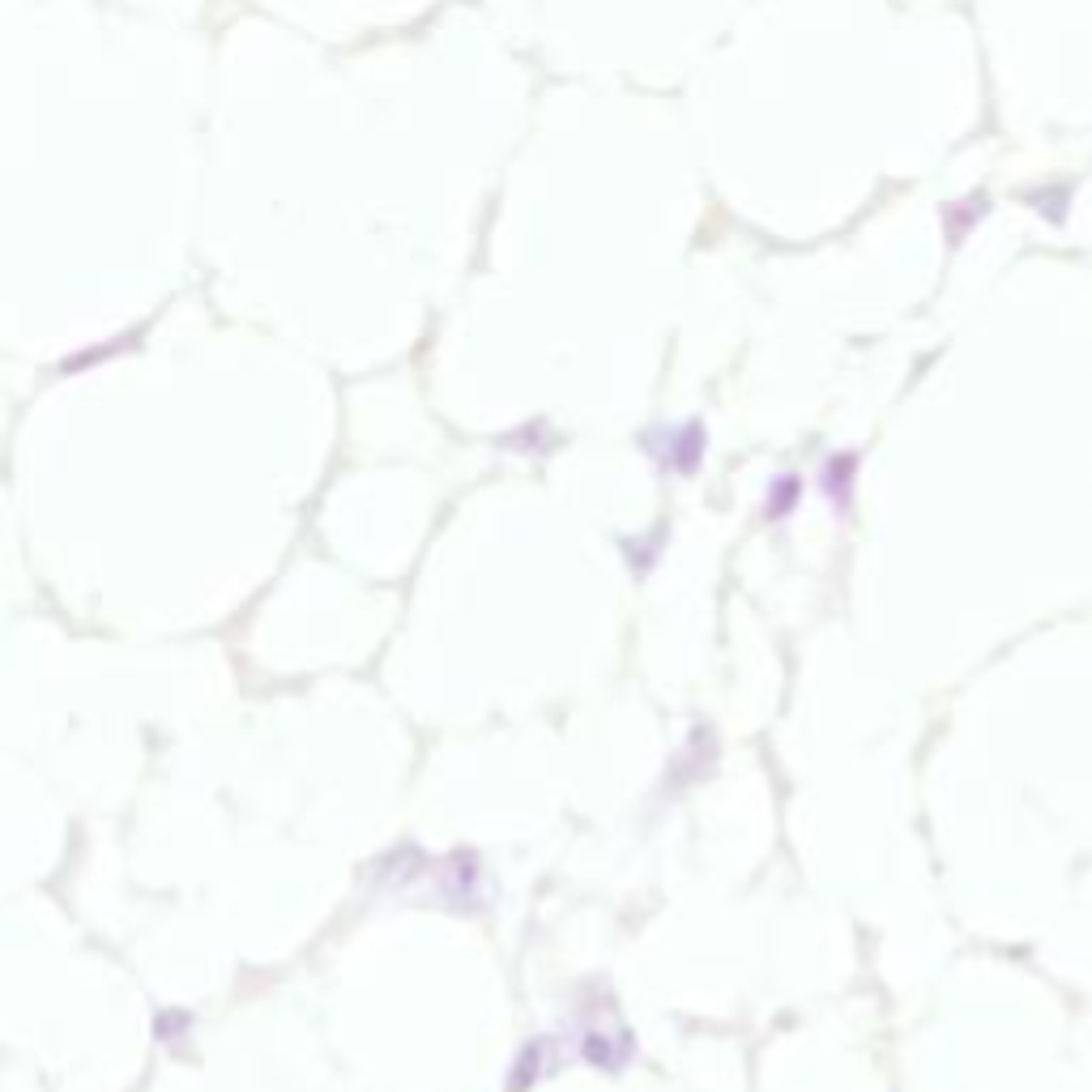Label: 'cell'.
<instances>
[{"label": "cell", "instance_id": "cell-1", "mask_svg": "<svg viewBox=\"0 0 1092 1092\" xmlns=\"http://www.w3.org/2000/svg\"><path fill=\"white\" fill-rule=\"evenodd\" d=\"M700 452H704V431H700L696 423H688L682 431H674V436H670V452H666V462H670L674 470H682V474H692V470L700 466Z\"/></svg>", "mask_w": 1092, "mask_h": 1092}, {"label": "cell", "instance_id": "cell-2", "mask_svg": "<svg viewBox=\"0 0 1092 1092\" xmlns=\"http://www.w3.org/2000/svg\"><path fill=\"white\" fill-rule=\"evenodd\" d=\"M798 491H802V482L790 474V478H777L772 482V499H768V517L777 521V517H786L794 504H798Z\"/></svg>", "mask_w": 1092, "mask_h": 1092}, {"label": "cell", "instance_id": "cell-3", "mask_svg": "<svg viewBox=\"0 0 1092 1092\" xmlns=\"http://www.w3.org/2000/svg\"><path fill=\"white\" fill-rule=\"evenodd\" d=\"M845 474H853V457H837L833 462V470H828V491L841 499V491H845Z\"/></svg>", "mask_w": 1092, "mask_h": 1092}]
</instances>
